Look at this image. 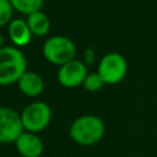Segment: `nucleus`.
Segmentation results:
<instances>
[{"instance_id": "nucleus-1", "label": "nucleus", "mask_w": 157, "mask_h": 157, "mask_svg": "<svg viewBox=\"0 0 157 157\" xmlns=\"http://www.w3.org/2000/svg\"><path fill=\"white\" fill-rule=\"evenodd\" d=\"M105 132L103 120L93 114H85L76 118L69 129V135L80 146H93L99 142Z\"/></svg>"}, {"instance_id": "nucleus-2", "label": "nucleus", "mask_w": 157, "mask_h": 157, "mask_svg": "<svg viewBox=\"0 0 157 157\" xmlns=\"http://www.w3.org/2000/svg\"><path fill=\"white\" fill-rule=\"evenodd\" d=\"M27 60L17 47H2L0 49V86L17 82L26 72Z\"/></svg>"}, {"instance_id": "nucleus-3", "label": "nucleus", "mask_w": 157, "mask_h": 157, "mask_svg": "<svg viewBox=\"0 0 157 157\" xmlns=\"http://www.w3.org/2000/svg\"><path fill=\"white\" fill-rule=\"evenodd\" d=\"M44 58L58 66L71 61L76 56V45L74 42L64 36H53L48 38L43 44Z\"/></svg>"}, {"instance_id": "nucleus-4", "label": "nucleus", "mask_w": 157, "mask_h": 157, "mask_svg": "<svg viewBox=\"0 0 157 157\" xmlns=\"http://www.w3.org/2000/svg\"><path fill=\"white\" fill-rule=\"evenodd\" d=\"M20 115L25 131L37 134L49 125L52 120V109L45 102L37 101L28 104Z\"/></svg>"}, {"instance_id": "nucleus-5", "label": "nucleus", "mask_w": 157, "mask_h": 157, "mask_svg": "<svg viewBox=\"0 0 157 157\" xmlns=\"http://www.w3.org/2000/svg\"><path fill=\"white\" fill-rule=\"evenodd\" d=\"M97 72L104 85H117L128 72L126 59L119 53H108L99 60Z\"/></svg>"}, {"instance_id": "nucleus-6", "label": "nucleus", "mask_w": 157, "mask_h": 157, "mask_svg": "<svg viewBox=\"0 0 157 157\" xmlns=\"http://www.w3.org/2000/svg\"><path fill=\"white\" fill-rule=\"evenodd\" d=\"M25 131L21 115L9 107H0V144L9 145L16 142Z\"/></svg>"}, {"instance_id": "nucleus-7", "label": "nucleus", "mask_w": 157, "mask_h": 157, "mask_svg": "<svg viewBox=\"0 0 157 157\" xmlns=\"http://www.w3.org/2000/svg\"><path fill=\"white\" fill-rule=\"evenodd\" d=\"M87 76V67L80 60H71L58 70V81L63 87L74 88L83 83Z\"/></svg>"}, {"instance_id": "nucleus-8", "label": "nucleus", "mask_w": 157, "mask_h": 157, "mask_svg": "<svg viewBox=\"0 0 157 157\" xmlns=\"http://www.w3.org/2000/svg\"><path fill=\"white\" fill-rule=\"evenodd\" d=\"M17 152L22 157H40L44 151L42 139L33 132L23 131L15 142Z\"/></svg>"}, {"instance_id": "nucleus-9", "label": "nucleus", "mask_w": 157, "mask_h": 157, "mask_svg": "<svg viewBox=\"0 0 157 157\" xmlns=\"http://www.w3.org/2000/svg\"><path fill=\"white\" fill-rule=\"evenodd\" d=\"M20 91L27 97H37L44 90V80L33 71H26L17 81Z\"/></svg>"}, {"instance_id": "nucleus-10", "label": "nucleus", "mask_w": 157, "mask_h": 157, "mask_svg": "<svg viewBox=\"0 0 157 157\" xmlns=\"http://www.w3.org/2000/svg\"><path fill=\"white\" fill-rule=\"evenodd\" d=\"M9 37L13 43V47H25L29 43L32 38V33L25 20L15 18L9 23Z\"/></svg>"}, {"instance_id": "nucleus-11", "label": "nucleus", "mask_w": 157, "mask_h": 157, "mask_svg": "<svg viewBox=\"0 0 157 157\" xmlns=\"http://www.w3.org/2000/svg\"><path fill=\"white\" fill-rule=\"evenodd\" d=\"M26 23H27V26H28L32 36L34 34V36H38V37H43L50 29L49 17L42 10L28 15L27 16V20H26Z\"/></svg>"}, {"instance_id": "nucleus-12", "label": "nucleus", "mask_w": 157, "mask_h": 157, "mask_svg": "<svg viewBox=\"0 0 157 157\" xmlns=\"http://www.w3.org/2000/svg\"><path fill=\"white\" fill-rule=\"evenodd\" d=\"M13 10L23 15H31L33 12L40 11L44 0H10Z\"/></svg>"}, {"instance_id": "nucleus-13", "label": "nucleus", "mask_w": 157, "mask_h": 157, "mask_svg": "<svg viewBox=\"0 0 157 157\" xmlns=\"http://www.w3.org/2000/svg\"><path fill=\"white\" fill-rule=\"evenodd\" d=\"M104 82L101 78V76L98 75V72H93V74H87L82 86L86 91L88 92H97L103 87Z\"/></svg>"}, {"instance_id": "nucleus-14", "label": "nucleus", "mask_w": 157, "mask_h": 157, "mask_svg": "<svg viewBox=\"0 0 157 157\" xmlns=\"http://www.w3.org/2000/svg\"><path fill=\"white\" fill-rule=\"evenodd\" d=\"M13 7L10 0H0V27L9 25L12 21Z\"/></svg>"}, {"instance_id": "nucleus-15", "label": "nucleus", "mask_w": 157, "mask_h": 157, "mask_svg": "<svg viewBox=\"0 0 157 157\" xmlns=\"http://www.w3.org/2000/svg\"><path fill=\"white\" fill-rule=\"evenodd\" d=\"M4 47V37L0 34V49Z\"/></svg>"}]
</instances>
